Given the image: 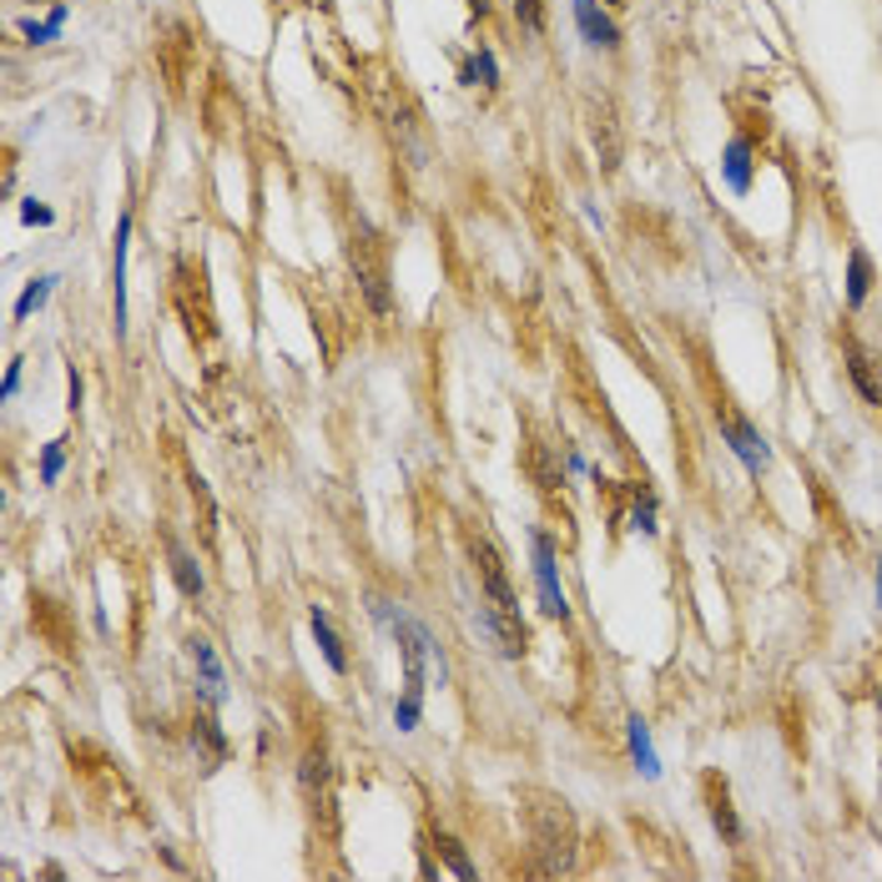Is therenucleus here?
<instances>
[{"label": "nucleus", "instance_id": "nucleus-11", "mask_svg": "<svg viewBox=\"0 0 882 882\" xmlns=\"http://www.w3.org/2000/svg\"><path fill=\"white\" fill-rule=\"evenodd\" d=\"M751 142L747 137H731L727 142V156H721V177H727V187L737 192V197H747L751 192Z\"/></svg>", "mask_w": 882, "mask_h": 882}, {"label": "nucleus", "instance_id": "nucleus-14", "mask_svg": "<svg viewBox=\"0 0 882 882\" xmlns=\"http://www.w3.org/2000/svg\"><path fill=\"white\" fill-rule=\"evenodd\" d=\"M625 741H631V756H635V766H641V776H661V756H656V747H651V727H645L641 716L625 721Z\"/></svg>", "mask_w": 882, "mask_h": 882}, {"label": "nucleus", "instance_id": "nucleus-20", "mask_svg": "<svg viewBox=\"0 0 882 882\" xmlns=\"http://www.w3.org/2000/svg\"><path fill=\"white\" fill-rule=\"evenodd\" d=\"M61 469H66V439H51L41 449V484H56Z\"/></svg>", "mask_w": 882, "mask_h": 882}, {"label": "nucleus", "instance_id": "nucleus-1", "mask_svg": "<svg viewBox=\"0 0 882 882\" xmlns=\"http://www.w3.org/2000/svg\"><path fill=\"white\" fill-rule=\"evenodd\" d=\"M348 258H353V273H358V283H363V293H369V308L389 313V263H383L379 232H373V227H358Z\"/></svg>", "mask_w": 882, "mask_h": 882}, {"label": "nucleus", "instance_id": "nucleus-5", "mask_svg": "<svg viewBox=\"0 0 882 882\" xmlns=\"http://www.w3.org/2000/svg\"><path fill=\"white\" fill-rule=\"evenodd\" d=\"M192 661H197V676H203V696L207 706H222L227 701V676H222V661H217L213 641L192 635Z\"/></svg>", "mask_w": 882, "mask_h": 882}, {"label": "nucleus", "instance_id": "nucleus-10", "mask_svg": "<svg viewBox=\"0 0 882 882\" xmlns=\"http://www.w3.org/2000/svg\"><path fill=\"white\" fill-rule=\"evenodd\" d=\"M847 379H852V389L862 394V404L882 409V379H878V369H872V358L862 353L858 344H847Z\"/></svg>", "mask_w": 882, "mask_h": 882}, {"label": "nucleus", "instance_id": "nucleus-19", "mask_svg": "<svg viewBox=\"0 0 882 882\" xmlns=\"http://www.w3.org/2000/svg\"><path fill=\"white\" fill-rule=\"evenodd\" d=\"M61 25H66V6H56V11H51L41 25H36V21H25V41H31V46H46V41L61 36Z\"/></svg>", "mask_w": 882, "mask_h": 882}, {"label": "nucleus", "instance_id": "nucleus-6", "mask_svg": "<svg viewBox=\"0 0 882 882\" xmlns=\"http://www.w3.org/2000/svg\"><path fill=\"white\" fill-rule=\"evenodd\" d=\"M127 242H132V217L117 222V252H111V293H117V338H127Z\"/></svg>", "mask_w": 882, "mask_h": 882}, {"label": "nucleus", "instance_id": "nucleus-2", "mask_svg": "<svg viewBox=\"0 0 882 882\" xmlns=\"http://www.w3.org/2000/svg\"><path fill=\"white\" fill-rule=\"evenodd\" d=\"M530 549H535V585H540V610L555 620H570V596L560 585V555H555V540L545 530L530 535Z\"/></svg>", "mask_w": 882, "mask_h": 882}, {"label": "nucleus", "instance_id": "nucleus-16", "mask_svg": "<svg viewBox=\"0 0 882 882\" xmlns=\"http://www.w3.org/2000/svg\"><path fill=\"white\" fill-rule=\"evenodd\" d=\"M465 81L469 86H494V81H500V61H494V51L479 46L475 56L465 61Z\"/></svg>", "mask_w": 882, "mask_h": 882}, {"label": "nucleus", "instance_id": "nucleus-3", "mask_svg": "<svg viewBox=\"0 0 882 882\" xmlns=\"http://www.w3.org/2000/svg\"><path fill=\"white\" fill-rule=\"evenodd\" d=\"M721 434H727L731 454L747 465V475H766V469H772V449H766V439L756 434V424H747V418H721Z\"/></svg>", "mask_w": 882, "mask_h": 882}, {"label": "nucleus", "instance_id": "nucleus-25", "mask_svg": "<svg viewBox=\"0 0 882 882\" xmlns=\"http://www.w3.org/2000/svg\"><path fill=\"white\" fill-rule=\"evenodd\" d=\"M878 606H882V565H878Z\"/></svg>", "mask_w": 882, "mask_h": 882}, {"label": "nucleus", "instance_id": "nucleus-7", "mask_svg": "<svg viewBox=\"0 0 882 882\" xmlns=\"http://www.w3.org/2000/svg\"><path fill=\"white\" fill-rule=\"evenodd\" d=\"M308 625H313V641H318V651H323V661H328V671H334V676H348V651H344V641H338V631H334V620H328V610L313 606V610H308Z\"/></svg>", "mask_w": 882, "mask_h": 882}, {"label": "nucleus", "instance_id": "nucleus-17", "mask_svg": "<svg viewBox=\"0 0 882 882\" xmlns=\"http://www.w3.org/2000/svg\"><path fill=\"white\" fill-rule=\"evenodd\" d=\"M434 847H439V858L444 862H449V872H454V878H475V862H469L465 858V847H459V842H454V837L449 832H434Z\"/></svg>", "mask_w": 882, "mask_h": 882}, {"label": "nucleus", "instance_id": "nucleus-21", "mask_svg": "<svg viewBox=\"0 0 882 882\" xmlns=\"http://www.w3.org/2000/svg\"><path fill=\"white\" fill-rule=\"evenodd\" d=\"M514 15H520V25H525L530 36L545 31V11H540V0H514Z\"/></svg>", "mask_w": 882, "mask_h": 882}, {"label": "nucleus", "instance_id": "nucleus-15", "mask_svg": "<svg viewBox=\"0 0 882 882\" xmlns=\"http://www.w3.org/2000/svg\"><path fill=\"white\" fill-rule=\"evenodd\" d=\"M51 287H56V277H51V273L31 277V283H25V293H21V298H15V313H11V318H15V323H25V318H31V313L41 308V303L51 298Z\"/></svg>", "mask_w": 882, "mask_h": 882}, {"label": "nucleus", "instance_id": "nucleus-4", "mask_svg": "<svg viewBox=\"0 0 882 882\" xmlns=\"http://www.w3.org/2000/svg\"><path fill=\"white\" fill-rule=\"evenodd\" d=\"M575 25H580V36L590 41L596 51H616L620 46V31H616V21L600 11V0H575Z\"/></svg>", "mask_w": 882, "mask_h": 882}, {"label": "nucleus", "instance_id": "nucleus-8", "mask_svg": "<svg viewBox=\"0 0 882 882\" xmlns=\"http://www.w3.org/2000/svg\"><path fill=\"white\" fill-rule=\"evenodd\" d=\"M167 560H172V580H177V590L187 600H197L207 590V575L203 565H197V555H192L187 545H177V540H167Z\"/></svg>", "mask_w": 882, "mask_h": 882}, {"label": "nucleus", "instance_id": "nucleus-13", "mask_svg": "<svg viewBox=\"0 0 882 882\" xmlns=\"http://www.w3.org/2000/svg\"><path fill=\"white\" fill-rule=\"evenodd\" d=\"M872 293V258L862 248L847 252V308H862Z\"/></svg>", "mask_w": 882, "mask_h": 882}, {"label": "nucleus", "instance_id": "nucleus-12", "mask_svg": "<svg viewBox=\"0 0 882 882\" xmlns=\"http://www.w3.org/2000/svg\"><path fill=\"white\" fill-rule=\"evenodd\" d=\"M706 802H711V823H716V832L727 837V842H737V837H741V823H737V812H731V792H727V782H716V776H706Z\"/></svg>", "mask_w": 882, "mask_h": 882}, {"label": "nucleus", "instance_id": "nucleus-9", "mask_svg": "<svg viewBox=\"0 0 882 882\" xmlns=\"http://www.w3.org/2000/svg\"><path fill=\"white\" fill-rule=\"evenodd\" d=\"M192 747H197V762H203V772H217V766L227 762V737L217 731L213 716H197V721H192Z\"/></svg>", "mask_w": 882, "mask_h": 882}, {"label": "nucleus", "instance_id": "nucleus-23", "mask_svg": "<svg viewBox=\"0 0 882 882\" xmlns=\"http://www.w3.org/2000/svg\"><path fill=\"white\" fill-rule=\"evenodd\" d=\"M66 409H72V414L81 409V373L76 369H66Z\"/></svg>", "mask_w": 882, "mask_h": 882}, {"label": "nucleus", "instance_id": "nucleus-18", "mask_svg": "<svg viewBox=\"0 0 882 882\" xmlns=\"http://www.w3.org/2000/svg\"><path fill=\"white\" fill-rule=\"evenodd\" d=\"M631 530H641V535H656V494L651 489H641L635 494V504H631Z\"/></svg>", "mask_w": 882, "mask_h": 882}, {"label": "nucleus", "instance_id": "nucleus-26", "mask_svg": "<svg viewBox=\"0 0 882 882\" xmlns=\"http://www.w3.org/2000/svg\"><path fill=\"white\" fill-rule=\"evenodd\" d=\"M610 6H620V0H610Z\"/></svg>", "mask_w": 882, "mask_h": 882}, {"label": "nucleus", "instance_id": "nucleus-24", "mask_svg": "<svg viewBox=\"0 0 882 882\" xmlns=\"http://www.w3.org/2000/svg\"><path fill=\"white\" fill-rule=\"evenodd\" d=\"M15 394H21V363H11V369H6V383H0V399H15Z\"/></svg>", "mask_w": 882, "mask_h": 882}, {"label": "nucleus", "instance_id": "nucleus-22", "mask_svg": "<svg viewBox=\"0 0 882 882\" xmlns=\"http://www.w3.org/2000/svg\"><path fill=\"white\" fill-rule=\"evenodd\" d=\"M21 217H25V222H31V227H51V217H56V213H51L46 203H36V197H31V203L21 207Z\"/></svg>", "mask_w": 882, "mask_h": 882}]
</instances>
